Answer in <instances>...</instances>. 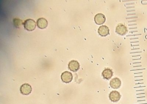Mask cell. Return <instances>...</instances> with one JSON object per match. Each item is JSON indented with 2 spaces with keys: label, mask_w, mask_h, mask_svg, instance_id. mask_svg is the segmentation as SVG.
<instances>
[{
  "label": "cell",
  "mask_w": 147,
  "mask_h": 104,
  "mask_svg": "<svg viewBox=\"0 0 147 104\" xmlns=\"http://www.w3.org/2000/svg\"><path fill=\"white\" fill-rule=\"evenodd\" d=\"M20 90V93L22 95H29V94H30V93L32 92V86L29 84L24 83L23 84H22L21 86Z\"/></svg>",
  "instance_id": "cell-2"
},
{
  "label": "cell",
  "mask_w": 147,
  "mask_h": 104,
  "mask_svg": "<svg viewBox=\"0 0 147 104\" xmlns=\"http://www.w3.org/2000/svg\"><path fill=\"white\" fill-rule=\"evenodd\" d=\"M13 23H14V25L16 27V28H20V26L23 24V22L21 20H20V18H16L13 20Z\"/></svg>",
  "instance_id": "cell-12"
},
{
  "label": "cell",
  "mask_w": 147,
  "mask_h": 104,
  "mask_svg": "<svg viewBox=\"0 0 147 104\" xmlns=\"http://www.w3.org/2000/svg\"><path fill=\"white\" fill-rule=\"evenodd\" d=\"M106 17L103 14L98 13L94 17V21L96 24H102L105 22Z\"/></svg>",
  "instance_id": "cell-10"
},
{
  "label": "cell",
  "mask_w": 147,
  "mask_h": 104,
  "mask_svg": "<svg viewBox=\"0 0 147 104\" xmlns=\"http://www.w3.org/2000/svg\"><path fill=\"white\" fill-rule=\"evenodd\" d=\"M102 75L103 76L104 78L106 79H110L113 75V72L111 70V69L107 68H105L102 72Z\"/></svg>",
  "instance_id": "cell-11"
},
{
  "label": "cell",
  "mask_w": 147,
  "mask_h": 104,
  "mask_svg": "<svg viewBox=\"0 0 147 104\" xmlns=\"http://www.w3.org/2000/svg\"><path fill=\"white\" fill-rule=\"evenodd\" d=\"M79 68L80 64L77 60H72L68 63V68L73 72L77 71L79 69Z\"/></svg>",
  "instance_id": "cell-5"
},
{
  "label": "cell",
  "mask_w": 147,
  "mask_h": 104,
  "mask_svg": "<svg viewBox=\"0 0 147 104\" xmlns=\"http://www.w3.org/2000/svg\"><path fill=\"white\" fill-rule=\"evenodd\" d=\"M98 32L101 36H106L109 34V28L106 25H101L99 27Z\"/></svg>",
  "instance_id": "cell-9"
},
{
  "label": "cell",
  "mask_w": 147,
  "mask_h": 104,
  "mask_svg": "<svg viewBox=\"0 0 147 104\" xmlns=\"http://www.w3.org/2000/svg\"><path fill=\"white\" fill-rule=\"evenodd\" d=\"M109 98L112 102H117L121 98V94L118 91L116 90L112 91L109 94Z\"/></svg>",
  "instance_id": "cell-6"
},
{
  "label": "cell",
  "mask_w": 147,
  "mask_h": 104,
  "mask_svg": "<svg viewBox=\"0 0 147 104\" xmlns=\"http://www.w3.org/2000/svg\"><path fill=\"white\" fill-rule=\"evenodd\" d=\"M37 26L40 29H45L48 25V21L44 18H39L36 22Z\"/></svg>",
  "instance_id": "cell-7"
},
{
  "label": "cell",
  "mask_w": 147,
  "mask_h": 104,
  "mask_svg": "<svg viewBox=\"0 0 147 104\" xmlns=\"http://www.w3.org/2000/svg\"><path fill=\"white\" fill-rule=\"evenodd\" d=\"M24 28L28 31H32L36 27V22L32 19H27L23 22Z\"/></svg>",
  "instance_id": "cell-1"
},
{
  "label": "cell",
  "mask_w": 147,
  "mask_h": 104,
  "mask_svg": "<svg viewBox=\"0 0 147 104\" xmlns=\"http://www.w3.org/2000/svg\"><path fill=\"white\" fill-rule=\"evenodd\" d=\"M115 32L120 35H125L127 32V27L124 24L120 23L117 25Z\"/></svg>",
  "instance_id": "cell-4"
},
{
  "label": "cell",
  "mask_w": 147,
  "mask_h": 104,
  "mask_svg": "<svg viewBox=\"0 0 147 104\" xmlns=\"http://www.w3.org/2000/svg\"><path fill=\"white\" fill-rule=\"evenodd\" d=\"M110 85L113 88H118L121 85V81L118 78L115 77L110 80Z\"/></svg>",
  "instance_id": "cell-8"
},
{
  "label": "cell",
  "mask_w": 147,
  "mask_h": 104,
  "mask_svg": "<svg viewBox=\"0 0 147 104\" xmlns=\"http://www.w3.org/2000/svg\"><path fill=\"white\" fill-rule=\"evenodd\" d=\"M73 78L72 74L69 71H64L61 75V79L64 83H69L72 81Z\"/></svg>",
  "instance_id": "cell-3"
}]
</instances>
